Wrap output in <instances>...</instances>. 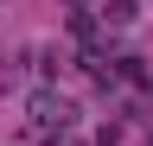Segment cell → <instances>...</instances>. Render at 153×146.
I'll return each mask as SVG.
<instances>
[{"label": "cell", "instance_id": "obj_1", "mask_svg": "<svg viewBox=\"0 0 153 146\" xmlns=\"http://www.w3.org/2000/svg\"><path fill=\"white\" fill-rule=\"evenodd\" d=\"M32 121H38V127L51 134V127H64V121H70V108L57 102V95H38V102H32Z\"/></svg>", "mask_w": 153, "mask_h": 146}, {"label": "cell", "instance_id": "obj_2", "mask_svg": "<svg viewBox=\"0 0 153 146\" xmlns=\"http://www.w3.org/2000/svg\"><path fill=\"white\" fill-rule=\"evenodd\" d=\"M102 19H108V26H128V19H134V0H102Z\"/></svg>", "mask_w": 153, "mask_h": 146}]
</instances>
